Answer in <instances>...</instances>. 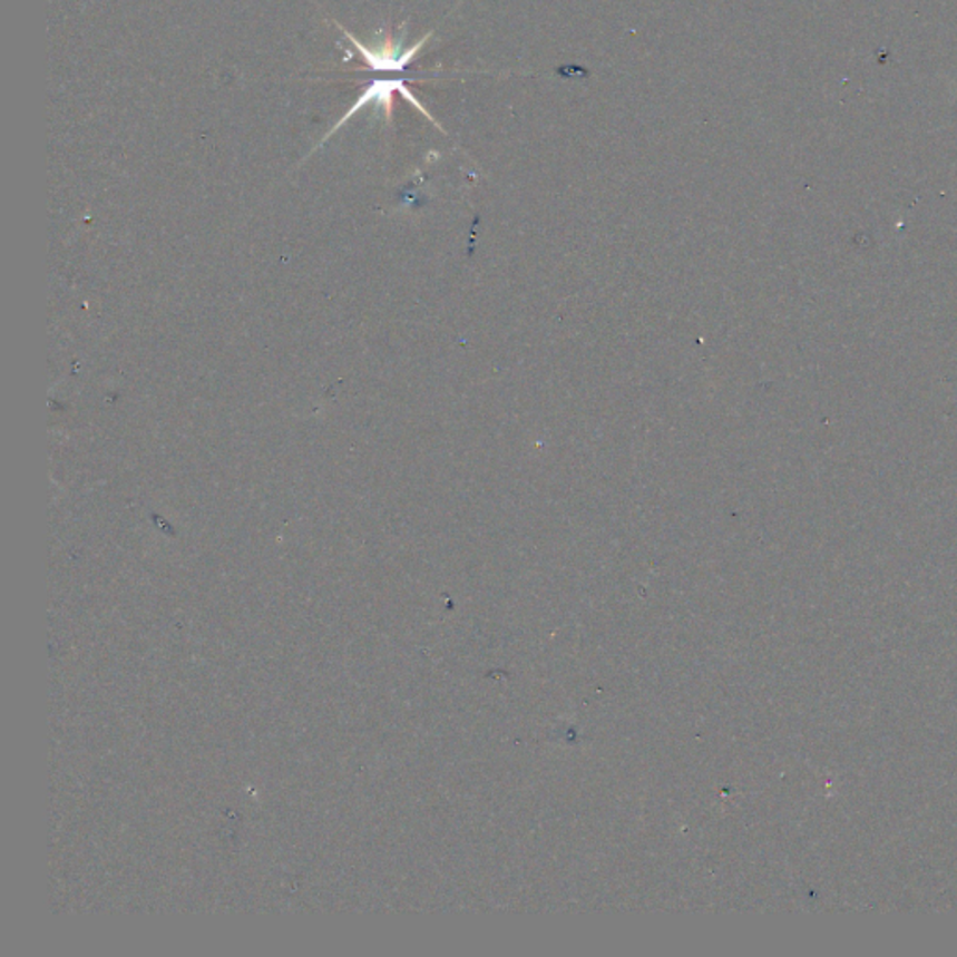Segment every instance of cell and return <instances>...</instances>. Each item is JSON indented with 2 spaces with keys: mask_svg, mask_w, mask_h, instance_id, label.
<instances>
[{
  "mask_svg": "<svg viewBox=\"0 0 957 957\" xmlns=\"http://www.w3.org/2000/svg\"><path fill=\"white\" fill-rule=\"evenodd\" d=\"M339 29L343 30V35L346 36V38L354 43L355 49L361 52V57L365 60V65L374 71L404 70V68L412 62L413 57L423 49V46L429 41L430 36H432V32H429V35L423 36L418 43H413L410 49H402V41H396L391 38V35H385L380 47L374 49V47H367L365 43H361L352 32H349V30L341 27V25H339Z\"/></svg>",
  "mask_w": 957,
  "mask_h": 957,
  "instance_id": "6da1fadb",
  "label": "cell"
},
{
  "mask_svg": "<svg viewBox=\"0 0 957 957\" xmlns=\"http://www.w3.org/2000/svg\"><path fill=\"white\" fill-rule=\"evenodd\" d=\"M401 92V96L410 101V104L416 107V109L421 110L424 117L429 118L430 123L436 124L434 118L430 117L429 110L424 109L423 105L419 104L418 99L413 98V94L408 90L407 85L404 82L399 81V79H382V81H374L369 85V87L363 90L358 101L352 105V109L344 115L339 123L333 126V129H330V134L325 135V139H330L331 135L335 134L336 129L343 128L344 124L349 123L350 118L354 117L358 110L363 109L367 105L371 104V101H377L380 107H382L383 113H385V120H391L393 117V92ZM438 126V124H436Z\"/></svg>",
  "mask_w": 957,
  "mask_h": 957,
  "instance_id": "7a4b0ae2",
  "label": "cell"
}]
</instances>
